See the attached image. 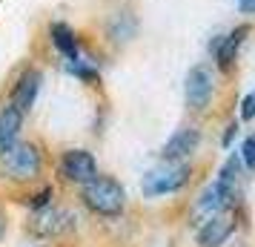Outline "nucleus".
<instances>
[{
	"label": "nucleus",
	"instance_id": "nucleus-11",
	"mask_svg": "<svg viewBox=\"0 0 255 247\" xmlns=\"http://www.w3.org/2000/svg\"><path fill=\"white\" fill-rule=\"evenodd\" d=\"M227 210H230L227 201L221 199V193L215 190V184H209V187L198 196L195 207H192V216H195V224H204L207 219L218 216V213H227Z\"/></svg>",
	"mask_w": 255,
	"mask_h": 247
},
{
	"label": "nucleus",
	"instance_id": "nucleus-15",
	"mask_svg": "<svg viewBox=\"0 0 255 247\" xmlns=\"http://www.w3.org/2000/svg\"><path fill=\"white\" fill-rule=\"evenodd\" d=\"M52 196H55V190L52 187H43L40 193H35V196H29V199H23L32 210H40V207H49L52 204Z\"/></svg>",
	"mask_w": 255,
	"mask_h": 247
},
{
	"label": "nucleus",
	"instance_id": "nucleus-4",
	"mask_svg": "<svg viewBox=\"0 0 255 247\" xmlns=\"http://www.w3.org/2000/svg\"><path fill=\"white\" fill-rule=\"evenodd\" d=\"M75 224H78V219H75V213L66 210V207H40V210H35V216L29 219V233L35 236V239H60V236H66L75 230Z\"/></svg>",
	"mask_w": 255,
	"mask_h": 247
},
{
	"label": "nucleus",
	"instance_id": "nucleus-17",
	"mask_svg": "<svg viewBox=\"0 0 255 247\" xmlns=\"http://www.w3.org/2000/svg\"><path fill=\"white\" fill-rule=\"evenodd\" d=\"M69 72H72V75H78V78H81V81H86V83H92L95 78H98V72L89 69V66H83L81 58H78V60H72V63H69Z\"/></svg>",
	"mask_w": 255,
	"mask_h": 247
},
{
	"label": "nucleus",
	"instance_id": "nucleus-2",
	"mask_svg": "<svg viewBox=\"0 0 255 247\" xmlns=\"http://www.w3.org/2000/svg\"><path fill=\"white\" fill-rule=\"evenodd\" d=\"M43 170V155L35 144L14 141L9 150L0 153V176L14 181V184H29L35 181Z\"/></svg>",
	"mask_w": 255,
	"mask_h": 247
},
{
	"label": "nucleus",
	"instance_id": "nucleus-7",
	"mask_svg": "<svg viewBox=\"0 0 255 247\" xmlns=\"http://www.w3.org/2000/svg\"><path fill=\"white\" fill-rule=\"evenodd\" d=\"M232 233H235V216H232V210H227L207 219L204 224H198L195 239H198V247H221L227 245V239Z\"/></svg>",
	"mask_w": 255,
	"mask_h": 247
},
{
	"label": "nucleus",
	"instance_id": "nucleus-1",
	"mask_svg": "<svg viewBox=\"0 0 255 247\" xmlns=\"http://www.w3.org/2000/svg\"><path fill=\"white\" fill-rule=\"evenodd\" d=\"M83 204L95 213V216H104V219H115L124 213L127 207V190L118 184L115 178L109 176H98L92 181L83 184V193H81Z\"/></svg>",
	"mask_w": 255,
	"mask_h": 247
},
{
	"label": "nucleus",
	"instance_id": "nucleus-13",
	"mask_svg": "<svg viewBox=\"0 0 255 247\" xmlns=\"http://www.w3.org/2000/svg\"><path fill=\"white\" fill-rule=\"evenodd\" d=\"M20 130H23V112L14 109L12 104L3 106V109H0V153L9 150V147L17 141Z\"/></svg>",
	"mask_w": 255,
	"mask_h": 247
},
{
	"label": "nucleus",
	"instance_id": "nucleus-6",
	"mask_svg": "<svg viewBox=\"0 0 255 247\" xmlns=\"http://www.w3.org/2000/svg\"><path fill=\"white\" fill-rule=\"evenodd\" d=\"M212 89H215V81H212V72L207 66H192L186 72L184 98L192 109H207L209 98H212Z\"/></svg>",
	"mask_w": 255,
	"mask_h": 247
},
{
	"label": "nucleus",
	"instance_id": "nucleus-18",
	"mask_svg": "<svg viewBox=\"0 0 255 247\" xmlns=\"http://www.w3.org/2000/svg\"><path fill=\"white\" fill-rule=\"evenodd\" d=\"M241 118H244V121H253V118H255V92H250L241 101Z\"/></svg>",
	"mask_w": 255,
	"mask_h": 247
},
{
	"label": "nucleus",
	"instance_id": "nucleus-3",
	"mask_svg": "<svg viewBox=\"0 0 255 247\" xmlns=\"http://www.w3.org/2000/svg\"><path fill=\"white\" fill-rule=\"evenodd\" d=\"M189 178H192V170L181 161H163L161 167H155L149 170L146 176H143V196H169V193H178V190H184L189 184Z\"/></svg>",
	"mask_w": 255,
	"mask_h": 247
},
{
	"label": "nucleus",
	"instance_id": "nucleus-16",
	"mask_svg": "<svg viewBox=\"0 0 255 247\" xmlns=\"http://www.w3.org/2000/svg\"><path fill=\"white\" fill-rule=\"evenodd\" d=\"M241 158H244V164L255 173V132L247 135V141H244V147H241Z\"/></svg>",
	"mask_w": 255,
	"mask_h": 247
},
{
	"label": "nucleus",
	"instance_id": "nucleus-21",
	"mask_svg": "<svg viewBox=\"0 0 255 247\" xmlns=\"http://www.w3.org/2000/svg\"><path fill=\"white\" fill-rule=\"evenodd\" d=\"M6 236V219H3V213H0V239Z\"/></svg>",
	"mask_w": 255,
	"mask_h": 247
},
{
	"label": "nucleus",
	"instance_id": "nucleus-20",
	"mask_svg": "<svg viewBox=\"0 0 255 247\" xmlns=\"http://www.w3.org/2000/svg\"><path fill=\"white\" fill-rule=\"evenodd\" d=\"M238 6L244 12H255V0H238Z\"/></svg>",
	"mask_w": 255,
	"mask_h": 247
},
{
	"label": "nucleus",
	"instance_id": "nucleus-10",
	"mask_svg": "<svg viewBox=\"0 0 255 247\" xmlns=\"http://www.w3.org/2000/svg\"><path fill=\"white\" fill-rule=\"evenodd\" d=\"M40 72L37 69H26L20 78H17V83H14V89H12V106L14 109H20V112H29L32 106H35V98L37 92H40Z\"/></svg>",
	"mask_w": 255,
	"mask_h": 247
},
{
	"label": "nucleus",
	"instance_id": "nucleus-8",
	"mask_svg": "<svg viewBox=\"0 0 255 247\" xmlns=\"http://www.w3.org/2000/svg\"><path fill=\"white\" fill-rule=\"evenodd\" d=\"M198 144H201V132L195 127H184V130H178L169 141L163 144L161 158L163 161H184V158H189L198 150Z\"/></svg>",
	"mask_w": 255,
	"mask_h": 247
},
{
	"label": "nucleus",
	"instance_id": "nucleus-9",
	"mask_svg": "<svg viewBox=\"0 0 255 247\" xmlns=\"http://www.w3.org/2000/svg\"><path fill=\"white\" fill-rule=\"evenodd\" d=\"M212 184H215V190L221 193V199L227 201V207L235 210V204L241 201V164H238L235 158H230L227 164L221 167L218 178H215Z\"/></svg>",
	"mask_w": 255,
	"mask_h": 247
},
{
	"label": "nucleus",
	"instance_id": "nucleus-19",
	"mask_svg": "<svg viewBox=\"0 0 255 247\" xmlns=\"http://www.w3.org/2000/svg\"><path fill=\"white\" fill-rule=\"evenodd\" d=\"M235 132H238V124H230V127H227V135H224V147H230V141H232Z\"/></svg>",
	"mask_w": 255,
	"mask_h": 247
},
{
	"label": "nucleus",
	"instance_id": "nucleus-5",
	"mask_svg": "<svg viewBox=\"0 0 255 247\" xmlns=\"http://www.w3.org/2000/svg\"><path fill=\"white\" fill-rule=\"evenodd\" d=\"M60 176L72 184H86L98 176V161L89 150H66L60 158Z\"/></svg>",
	"mask_w": 255,
	"mask_h": 247
},
{
	"label": "nucleus",
	"instance_id": "nucleus-14",
	"mask_svg": "<svg viewBox=\"0 0 255 247\" xmlns=\"http://www.w3.org/2000/svg\"><path fill=\"white\" fill-rule=\"evenodd\" d=\"M52 43L63 52V58L69 60V63L81 58V52H78V40H75V32H72L66 23H55V26H52Z\"/></svg>",
	"mask_w": 255,
	"mask_h": 247
},
{
	"label": "nucleus",
	"instance_id": "nucleus-12",
	"mask_svg": "<svg viewBox=\"0 0 255 247\" xmlns=\"http://www.w3.org/2000/svg\"><path fill=\"white\" fill-rule=\"evenodd\" d=\"M247 35H250V26H238V29H232L227 37H221V40H218L215 60H218V66L224 72L235 63V55H238V49H241V43H244V37H247Z\"/></svg>",
	"mask_w": 255,
	"mask_h": 247
}]
</instances>
